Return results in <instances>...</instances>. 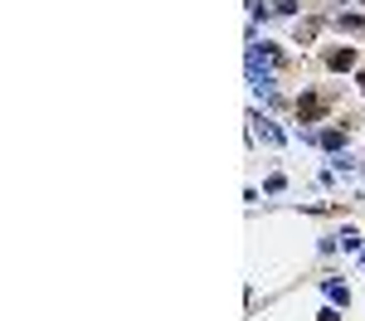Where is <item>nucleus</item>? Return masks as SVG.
<instances>
[{"instance_id": "nucleus-4", "label": "nucleus", "mask_w": 365, "mask_h": 321, "mask_svg": "<svg viewBox=\"0 0 365 321\" xmlns=\"http://www.w3.org/2000/svg\"><path fill=\"white\" fill-rule=\"evenodd\" d=\"M361 88H365V78H361Z\"/></svg>"}, {"instance_id": "nucleus-1", "label": "nucleus", "mask_w": 365, "mask_h": 321, "mask_svg": "<svg viewBox=\"0 0 365 321\" xmlns=\"http://www.w3.org/2000/svg\"><path fill=\"white\" fill-rule=\"evenodd\" d=\"M249 64H259V59L249 54ZM263 64L277 69V54H273V49H263ZM249 73H254V88H259V93H273V73H259V69H249Z\"/></svg>"}, {"instance_id": "nucleus-3", "label": "nucleus", "mask_w": 365, "mask_h": 321, "mask_svg": "<svg viewBox=\"0 0 365 321\" xmlns=\"http://www.w3.org/2000/svg\"><path fill=\"white\" fill-rule=\"evenodd\" d=\"M331 69H351V49H336L331 54Z\"/></svg>"}, {"instance_id": "nucleus-2", "label": "nucleus", "mask_w": 365, "mask_h": 321, "mask_svg": "<svg viewBox=\"0 0 365 321\" xmlns=\"http://www.w3.org/2000/svg\"><path fill=\"white\" fill-rule=\"evenodd\" d=\"M336 24H341V29H351V34H365V20H361V15H336Z\"/></svg>"}]
</instances>
